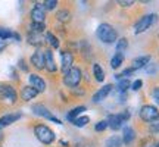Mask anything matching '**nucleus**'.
<instances>
[{
  "mask_svg": "<svg viewBox=\"0 0 159 147\" xmlns=\"http://www.w3.org/2000/svg\"><path fill=\"white\" fill-rule=\"evenodd\" d=\"M96 34L99 37V40L103 41V43H106V44H112L118 38V34H116L115 28L112 25H109V24H100L97 27Z\"/></svg>",
  "mask_w": 159,
  "mask_h": 147,
  "instance_id": "f257e3e1",
  "label": "nucleus"
},
{
  "mask_svg": "<svg viewBox=\"0 0 159 147\" xmlns=\"http://www.w3.org/2000/svg\"><path fill=\"white\" fill-rule=\"evenodd\" d=\"M34 134L43 144H52L55 141V132L44 124H39L34 127Z\"/></svg>",
  "mask_w": 159,
  "mask_h": 147,
  "instance_id": "f03ea898",
  "label": "nucleus"
},
{
  "mask_svg": "<svg viewBox=\"0 0 159 147\" xmlns=\"http://www.w3.org/2000/svg\"><path fill=\"white\" fill-rule=\"evenodd\" d=\"M81 78H83L81 69L75 68V66H72L66 74H63V82H65V85H68L71 88L77 87L80 84V81H81Z\"/></svg>",
  "mask_w": 159,
  "mask_h": 147,
  "instance_id": "7ed1b4c3",
  "label": "nucleus"
},
{
  "mask_svg": "<svg viewBox=\"0 0 159 147\" xmlns=\"http://www.w3.org/2000/svg\"><path fill=\"white\" fill-rule=\"evenodd\" d=\"M155 21H156V15H155V13H149V15L142 16L139 19V22L134 25V34H142V33H144L146 29H149L153 25Z\"/></svg>",
  "mask_w": 159,
  "mask_h": 147,
  "instance_id": "20e7f679",
  "label": "nucleus"
},
{
  "mask_svg": "<svg viewBox=\"0 0 159 147\" xmlns=\"http://www.w3.org/2000/svg\"><path fill=\"white\" fill-rule=\"evenodd\" d=\"M140 118L144 121V122H155L159 119V110L158 108H155L152 105H144L142 109H140Z\"/></svg>",
  "mask_w": 159,
  "mask_h": 147,
  "instance_id": "39448f33",
  "label": "nucleus"
},
{
  "mask_svg": "<svg viewBox=\"0 0 159 147\" xmlns=\"http://www.w3.org/2000/svg\"><path fill=\"white\" fill-rule=\"evenodd\" d=\"M18 99L16 90L9 84H0V100L7 103H15Z\"/></svg>",
  "mask_w": 159,
  "mask_h": 147,
  "instance_id": "423d86ee",
  "label": "nucleus"
},
{
  "mask_svg": "<svg viewBox=\"0 0 159 147\" xmlns=\"http://www.w3.org/2000/svg\"><path fill=\"white\" fill-rule=\"evenodd\" d=\"M128 112H125V113H119V115H109V118H108V127H111L114 131L119 130L121 127H122V124H124V121H127L128 119Z\"/></svg>",
  "mask_w": 159,
  "mask_h": 147,
  "instance_id": "0eeeda50",
  "label": "nucleus"
},
{
  "mask_svg": "<svg viewBox=\"0 0 159 147\" xmlns=\"http://www.w3.org/2000/svg\"><path fill=\"white\" fill-rule=\"evenodd\" d=\"M33 112H34L35 115H39V116H43V118H46V119H50V121H53L55 124H62V122H61L57 118H55V116L49 112V109L46 108V106H43V105H34V106H33Z\"/></svg>",
  "mask_w": 159,
  "mask_h": 147,
  "instance_id": "6e6552de",
  "label": "nucleus"
},
{
  "mask_svg": "<svg viewBox=\"0 0 159 147\" xmlns=\"http://www.w3.org/2000/svg\"><path fill=\"white\" fill-rule=\"evenodd\" d=\"M61 57H62V63H61V69L63 74H66L69 69L72 68V63H74V55L68 50L61 51Z\"/></svg>",
  "mask_w": 159,
  "mask_h": 147,
  "instance_id": "1a4fd4ad",
  "label": "nucleus"
},
{
  "mask_svg": "<svg viewBox=\"0 0 159 147\" xmlns=\"http://www.w3.org/2000/svg\"><path fill=\"white\" fill-rule=\"evenodd\" d=\"M44 7L41 3H35V6L33 7L31 11V19L33 22H37V24H44Z\"/></svg>",
  "mask_w": 159,
  "mask_h": 147,
  "instance_id": "9d476101",
  "label": "nucleus"
},
{
  "mask_svg": "<svg viewBox=\"0 0 159 147\" xmlns=\"http://www.w3.org/2000/svg\"><path fill=\"white\" fill-rule=\"evenodd\" d=\"M28 79H30V85H31L34 90L39 91V93H43V91L46 90V82L41 77L35 75V74H30Z\"/></svg>",
  "mask_w": 159,
  "mask_h": 147,
  "instance_id": "9b49d317",
  "label": "nucleus"
},
{
  "mask_svg": "<svg viewBox=\"0 0 159 147\" xmlns=\"http://www.w3.org/2000/svg\"><path fill=\"white\" fill-rule=\"evenodd\" d=\"M112 87H114L112 84H106V85H103V87H100V90H97L96 93H94V96H93V102L99 103V102H102V100H105V99L108 97L109 93L112 91Z\"/></svg>",
  "mask_w": 159,
  "mask_h": 147,
  "instance_id": "f8f14e48",
  "label": "nucleus"
},
{
  "mask_svg": "<svg viewBox=\"0 0 159 147\" xmlns=\"http://www.w3.org/2000/svg\"><path fill=\"white\" fill-rule=\"evenodd\" d=\"M44 68L49 72H56L57 66L55 62V57H53V51L52 50H46L44 51Z\"/></svg>",
  "mask_w": 159,
  "mask_h": 147,
  "instance_id": "ddd939ff",
  "label": "nucleus"
},
{
  "mask_svg": "<svg viewBox=\"0 0 159 147\" xmlns=\"http://www.w3.org/2000/svg\"><path fill=\"white\" fill-rule=\"evenodd\" d=\"M31 63L35 69H43L44 68V51L37 50L34 51V55L31 56Z\"/></svg>",
  "mask_w": 159,
  "mask_h": 147,
  "instance_id": "4468645a",
  "label": "nucleus"
},
{
  "mask_svg": "<svg viewBox=\"0 0 159 147\" xmlns=\"http://www.w3.org/2000/svg\"><path fill=\"white\" fill-rule=\"evenodd\" d=\"M21 116H22V115H21L19 112H16V113H7V115H5V116H2V118H0V128H5V127H7V125L16 122Z\"/></svg>",
  "mask_w": 159,
  "mask_h": 147,
  "instance_id": "2eb2a0df",
  "label": "nucleus"
},
{
  "mask_svg": "<svg viewBox=\"0 0 159 147\" xmlns=\"http://www.w3.org/2000/svg\"><path fill=\"white\" fill-rule=\"evenodd\" d=\"M37 94H39V91L34 90L31 85H25V87H22V90H21V99H22L24 102H30Z\"/></svg>",
  "mask_w": 159,
  "mask_h": 147,
  "instance_id": "dca6fc26",
  "label": "nucleus"
},
{
  "mask_svg": "<svg viewBox=\"0 0 159 147\" xmlns=\"http://www.w3.org/2000/svg\"><path fill=\"white\" fill-rule=\"evenodd\" d=\"M150 62V56L149 55H144V56H140V57H136L133 63H131V68L133 69H142V68H146Z\"/></svg>",
  "mask_w": 159,
  "mask_h": 147,
  "instance_id": "f3484780",
  "label": "nucleus"
},
{
  "mask_svg": "<svg viewBox=\"0 0 159 147\" xmlns=\"http://www.w3.org/2000/svg\"><path fill=\"white\" fill-rule=\"evenodd\" d=\"M136 138V134H134V130L131 128V127H124V136H122V141L124 144H131L133 140Z\"/></svg>",
  "mask_w": 159,
  "mask_h": 147,
  "instance_id": "a211bd4d",
  "label": "nucleus"
},
{
  "mask_svg": "<svg viewBox=\"0 0 159 147\" xmlns=\"http://www.w3.org/2000/svg\"><path fill=\"white\" fill-rule=\"evenodd\" d=\"M93 75H94L96 81H99V82H102L103 79H105V72H103L102 66H100L99 63H94V65H93Z\"/></svg>",
  "mask_w": 159,
  "mask_h": 147,
  "instance_id": "6ab92c4d",
  "label": "nucleus"
},
{
  "mask_svg": "<svg viewBox=\"0 0 159 147\" xmlns=\"http://www.w3.org/2000/svg\"><path fill=\"white\" fill-rule=\"evenodd\" d=\"M28 43L33 46H41L43 44V37H41V34H37V33H30Z\"/></svg>",
  "mask_w": 159,
  "mask_h": 147,
  "instance_id": "aec40b11",
  "label": "nucleus"
},
{
  "mask_svg": "<svg viewBox=\"0 0 159 147\" xmlns=\"http://www.w3.org/2000/svg\"><path fill=\"white\" fill-rule=\"evenodd\" d=\"M122 62H124V55L122 53H115L112 56V59H111V66L114 69H118Z\"/></svg>",
  "mask_w": 159,
  "mask_h": 147,
  "instance_id": "412c9836",
  "label": "nucleus"
},
{
  "mask_svg": "<svg viewBox=\"0 0 159 147\" xmlns=\"http://www.w3.org/2000/svg\"><path fill=\"white\" fill-rule=\"evenodd\" d=\"M84 110H85L84 106H78V108H74L72 110H71V112L68 113V116H66V118H68V121H71V122H72V121L78 118V115H81V113L84 112Z\"/></svg>",
  "mask_w": 159,
  "mask_h": 147,
  "instance_id": "4be33fe9",
  "label": "nucleus"
},
{
  "mask_svg": "<svg viewBox=\"0 0 159 147\" xmlns=\"http://www.w3.org/2000/svg\"><path fill=\"white\" fill-rule=\"evenodd\" d=\"M57 21H61V22H69L71 21V12L66 11V9H62V11L57 12Z\"/></svg>",
  "mask_w": 159,
  "mask_h": 147,
  "instance_id": "5701e85b",
  "label": "nucleus"
},
{
  "mask_svg": "<svg viewBox=\"0 0 159 147\" xmlns=\"http://www.w3.org/2000/svg\"><path fill=\"white\" fill-rule=\"evenodd\" d=\"M89 122H90V118H89V116H78L77 119H74V121H72V124H74L75 127H78V128L85 127Z\"/></svg>",
  "mask_w": 159,
  "mask_h": 147,
  "instance_id": "b1692460",
  "label": "nucleus"
},
{
  "mask_svg": "<svg viewBox=\"0 0 159 147\" xmlns=\"http://www.w3.org/2000/svg\"><path fill=\"white\" fill-rule=\"evenodd\" d=\"M46 40H47V43H50L52 47H55V49L59 47V41H57V38L52 34V33H47V34H46Z\"/></svg>",
  "mask_w": 159,
  "mask_h": 147,
  "instance_id": "393cba45",
  "label": "nucleus"
},
{
  "mask_svg": "<svg viewBox=\"0 0 159 147\" xmlns=\"http://www.w3.org/2000/svg\"><path fill=\"white\" fill-rule=\"evenodd\" d=\"M46 25L44 24H37V22H33L31 24V33H37V34H41L44 31Z\"/></svg>",
  "mask_w": 159,
  "mask_h": 147,
  "instance_id": "a878e982",
  "label": "nucleus"
},
{
  "mask_svg": "<svg viewBox=\"0 0 159 147\" xmlns=\"http://www.w3.org/2000/svg\"><path fill=\"white\" fill-rule=\"evenodd\" d=\"M130 85H131V82L127 78H121L119 79V82H118V90L122 91V93H125V90H127Z\"/></svg>",
  "mask_w": 159,
  "mask_h": 147,
  "instance_id": "bb28decb",
  "label": "nucleus"
},
{
  "mask_svg": "<svg viewBox=\"0 0 159 147\" xmlns=\"http://www.w3.org/2000/svg\"><path fill=\"white\" fill-rule=\"evenodd\" d=\"M127 46H128V41H127V38L118 40V43H116V53H122V51L127 49Z\"/></svg>",
  "mask_w": 159,
  "mask_h": 147,
  "instance_id": "cd10ccee",
  "label": "nucleus"
},
{
  "mask_svg": "<svg viewBox=\"0 0 159 147\" xmlns=\"http://www.w3.org/2000/svg\"><path fill=\"white\" fill-rule=\"evenodd\" d=\"M56 5H57L56 0H47V2L43 3V7L47 9V11H52V9H55V7H56Z\"/></svg>",
  "mask_w": 159,
  "mask_h": 147,
  "instance_id": "c85d7f7f",
  "label": "nucleus"
},
{
  "mask_svg": "<svg viewBox=\"0 0 159 147\" xmlns=\"http://www.w3.org/2000/svg\"><path fill=\"white\" fill-rule=\"evenodd\" d=\"M108 146H111V147H119L121 146V140H119L118 137H112V138H109L108 140V143H106Z\"/></svg>",
  "mask_w": 159,
  "mask_h": 147,
  "instance_id": "c756f323",
  "label": "nucleus"
},
{
  "mask_svg": "<svg viewBox=\"0 0 159 147\" xmlns=\"http://www.w3.org/2000/svg\"><path fill=\"white\" fill-rule=\"evenodd\" d=\"M106 128H108V122H106V121H100V122H97L96 127H94L96 131H103V130H106Z\"/></svg>",
  "mask_w": 159,
  "mask_h": 147,
  "instance_id": "7c9ffc66",
  "label": "nucleus"
},
{
  "mask_svg": "<svg viewBox=\"0 0 159 147\" xmlns=\"http://www.w3.org/2000/svg\"><path fill=\"white\" fill-rule=\"evenodd\" d=\"M142 85H143V81H142V79H136V81H134V82H133L130 87H131V88H133L134 91H139L140 88H142Z\"/></svg>",
  "mask_w": 159,
  "mask_h": 147,
  "instance_id": "2f4dec72",
  "label": "nucleus"
},
{
  "mask_svg": "<svg viewBox=\"0 0 159 147\" xmlns=\"http://www.w3.org/2000/svg\"><path fill=\"white\" fill-rule=\"evenodd\" d=\"M118 5L121 7H130V6L134 5V2L133 0H118Z\"/></svg>",
  "mask_w": 159,
  "mask_h": 147,
  "instance_id": "473e14b6",
  "label": "nucleus"
},
{
  "mask_svg": "<svg viewBox=\"0 0 159 147\" xmlns=\"http://www.w3.org/2000/svg\"><path fill=\"white\" fill-rule=\"evenodd\" d=\"M146 71H148L149 75H153L155 71H156V65L155 63H149L148 66H146Z\"/></svg>",
  "mask_w": 159,
  "mask_h": 147,
  "instance_id": "72a5a7b5",
  "label": "nucleus"
},
{
  "mask_svg": "<svg viewBox=\"0 0 159 147\" xmlns=\"http://www.w3.org/2000/svg\"><path fill=\"white\" fill-rule=\"evenodd\" d=\"M152 97H153V100L159 105V85L158 87H155V90L152 91Z\"/></svg>",
  "mask_w": 159,
  "mask_h": 147,
  "instance_id": "f704fd0d",
  "label": "nucleus"
},
{
  "mask_svg": "<svg viewBox=\"0 0 159 147\" xmlns=\"http://www.w3.org/2000/svg\"><path fill=\"white\" fill-rule=\"evenodd\" d=\"M150 131H152V132H159V119L150 124Z\"/></svg>",
  "mask_w": 159,
  "mask_h": 147,
  "instance_id": "c9c22d12",
  "label": "nucleus"
},
{
  "mask_svg": "<svg viewBox=\"0 0 159 147\" xmlns=\"http://www.w3.org/2000/svg\"><path fill=\"white\" fill-rule=\"evenodd\" d=\"M5 47H6V41H5V40H2V38H0V51L3 50Z\"/></svg>",
  "mask_w": 159,
  "mask_h": 147,
  "instance_id": "e433bc0d",
  "label": "nucleus"
},
{
  "mask_svg": "<svg viewBox=\"0 0 159 147\" xmlns=\"http://www.w3.org/2000/svg\"><path fill=\"white\" fill-rule=\"evenodd\" d=\"M19 63H21V68H22L24 71H27V65H24V60H19Z\"/></svg>",
  "mask_w": 159,
  "mask_h": 147,
  "instance_id": "4c0bfd02",
  "label": "nucleus"
},
{
  "mask_svg": "<svg viewBox=\"0 0 159 147\" xmlns=\"http://www.w3.org/2000/svg\"><path fill=\"white\" fill-rule=\"evenodd\" d=\"M158 147H159V146H158Z\"/></svg>",
  "mask_w": 159,
  "mask_h": 147,
  "instance_id": "58836bf2",
  "label": "nucleus"
}]
</instances>
